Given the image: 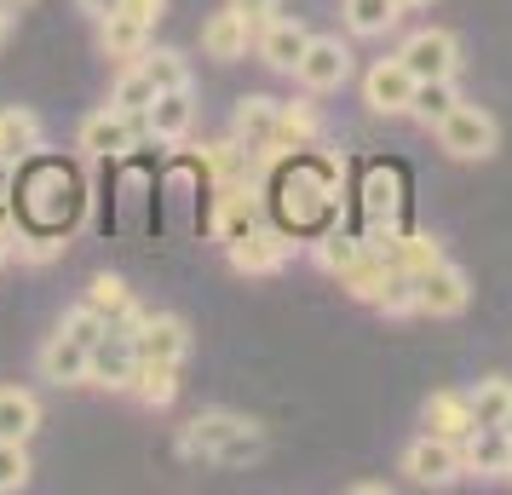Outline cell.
I'll return each mask as SVG.
<instances>
[{"mask_svg":"<svg viewBox=\"0 0 512 495\" xmlns=\"http://www.w3.org/2000/svg\"><path fill=\"white\" fill-rule=\"evenodd\" d=\"M271 196H277L282 231L317 236L328 219H334V202H340V167L317 162V156H305V150H294V162H282Z\"/></svg>","mask_w":512,"mask_h":495,"instance_id":"obj_1","label":"cell"},{"mask_svg":"<svg viewBox=\"0 0 512 495\" xmlns=\"http://www.w3.org/2000/svg\"><path fill=\"white\" fill-rule=\"evenodd\" d=\"M179 455L208 467H254L265 455V426L231 409H202L196 421L179 426Z\"/></svg>","mask_w":512,"mask_h":495,"instance_id":"obj_2","label":"cell"},{"mask_svg":"<svg viewBox=\"0 0 512 495\" xmlns=\"http://www.w3.org/2000/svg\"><path fill=\"white\" fill-rule=\"evenodd\" d=\"M438 144H443V156H455V162H489L495 144H501V127L478 104H455L438 121Z\"/></svg>","mask_w":512,"mask_h":495,"instance_id":"obj_3","label":"cell"},{"mask_svg":"<svg viewBox=\"0 0 512 495\" xmlns=\"http://www.w3.org/2000/svg\"><path fill=\"white\" fill-rule=\"evenodd\" d=\"M144 139V116L133 110H116V104H104L93 116L81 121V150L98 156V162H121V156H133Z\"/></svg>","mask_w":512,"mask_h":495,"instance_id":"obj_4","label":"cell"},{"mask_svg":"<svg viewBox=\"0 0 512 495\" xmlns=\"http://www.w3.org/2000/svg\"><path fill=\"white\" fill-rule=\"evenodd\" d=\"M288 254H294V231H282V225H254L236 242H225V260L242 277H271V271L288 265Z\"/></svg>","mask_w":512,"mask_h":495,"instance_id":"obj_5","label":"cell"},{"mask_svg":"<svg viewBox=\"0 0 512 495\" xmlns=\"http://www.w3.org/2000/svg\"><path fill=\"white\" fill-rule=\"evenodd\" d=\"M294 81H300L305 93H340L351 81V47L340 35H311L300 64H294Z\"/></svg>","mask_w":512,"mask_h":495,"instance_id":"obj_6","label":"cell"},{"mask_svg":"<svg viewBox=\"0 0 512 495\" xmlns=\"http://www.w3.org/2000/svg\"><path fill=\"white\" fill-rule=\"evenodd\" d=\"M403 472L415 478L420 490H449V484H461L466 467H461V444H449V438H432V432H420L415 444L403 449Z\"/></svg>","mask_w":512,"mask_h":495,"instance_id":"obj_7","label":"cell"},{"mask_svg":"<svg viewBox=\"0 0 512 495\" xmlns=\"http://www.w3.org/2000/svg\"><path fill=\"white\" fill-rule=\"evenodd\" d=\"M133 369H139V346H133V334H127V329L110 323V329L87 346V386L127 392V386H133Z\"/></svg>","mask_w":512,"mask_h":495,"instance_id":"obj_8","label":"cell"},{"mask_svg":"<svg viewBox=\"0 0 512 495\" xmlns=\"http://www.w3.org/2000/svg\"><path fill=\"white\" fill-rule=\"evenodd\" d=\"M397 58H403V70L415 75V81H449V75L461 70V41L449 29H415L397 47Z\"/></svg>","mask_w":512,"mask_h":495,"instance_id":"obj_9","label":"cell"},{"mask_svg":"<svg viewBox=\"0 0 512 495\" xmlns=\"http://www.w3.org/2000/svg\"><path fill=\"white\" fill-rule=\"evenodd\" d=\"M363 219H369V242L403 231V173L397 167H369V179H363Z\"/></svg>","mask_w":512,"mask_h":495,"instance_id":"obj_10","label":"cell"},{"mask_svg":"<svg viewBox=\"0 0 512 495\" xmlns=\"http://www.w3.org/2000/svg\"><path fill=\"white\" fill-rule=\"evenodd\" d=\"M133 346H139V363H173L179 369L190 357V323L173 317V311H144Z\"/></svg>","mask_w":512,"mask_h":495,"instance_id":"obj_11","label":"cell"},{"mask_svg":"<svg viewBox=\"0 0 512 495\" xmlns=\"http://www.w3.org/2000/svg\"><path fill=\"white\" fill-rule=\"evenodd\" d=\"M415 288H420V317H461L466 300H472V283L455 260H438L432 271H420Z\"/></svg>","mask_w":512,"mask_h":495,"instance_id":"obj_12","label":"cell"},{"mask_svg":"<svg viewBox=\"0 0 512 495\" xmlns=\"http://www.w3.org/2000/svg\"><path fill=\"white\" fill-rule=\"evenodd\" d=\"M409 98H415V75L403 70V58H380L363 75V104L374 116H409Z\"/></svg>","mask_w":512,"mask_h":495,"instance_id":"obj_13","label":"cell"},{"mask_svg":"<svg viewBox=\"0 0 512 495\" xmlns=\"http://www.w3.org/2000/svg\"><path fill=\"white\" fill-rule=\"evenodd\" d=\"M196 127V98L190 87H167L144 104V133L156 144H185V133Z\"/></svg>","mask_w":512,"mask_h":495,"instance_id":"obj_14","label":"cell"},{"mask_svg":"<svg viewBox=\"0 0 512 495\" xmlns=\"http://www.w3.org/2000/svg\"><path fill=\"white\" fill-rule=\"evenodd\" d=\"M277 98L265 93H248L236 98V116H231V139L242 144V150H254V156H271V144H277Z\"/></svg>","mask_w":512,"mask_h":495,"instance_id":"obj_15","label":"cell"},{"mask_svg":"<svg viewBox=\"0 0 512 495\" xmlns=\"http://www.w3.org/2000/svg\"><path fill=\"white\" fill-rule=\"evenodd\" d=\"M305 41H311V29L300 24V18H271V24L254 35V52L271 64L277 75H294V64H300V52H305Z\"/></svg>","mask_w":512,"mask_h":495,"instance_id":"obj_16","label":"cell"},{"mask_svg":"<svg viewBox=\"0 0 512 495\" xmlns=\"http://www.w3.org/2000/svg\"><path fill=\"white\" fill-rule=\"evenodd\" d=\"M374 248H380V260L392 265V271H409V277H420V271H432L438 260H449L443 242L426 231H392V236H380Z\"/></svg>","mask_w":512,"mask_h":495,"instance_id":"obj_17","label":"cell"},{"mask_svg":"<svg viewBox=\"0 0 512 495\" xmlns=\"http://www.w3.org/2000/svg\"><path fill=\"white\" fill-rule=\"evenodd\" d=\"M248 47H254V29L231 6H219L202 24V58H213V64H236V58H248Z\"/></svg>","mask_w":512,"mask_h":495,"instance_id":"obj_18","label":"cell"},{"mask_svg":"<svg viewBox=\"0 0 512 495\" xmlns=\"http://www.w3.org/2000/svg\"><path fill=\"white\" fill-rule=\"evenodd\" d=\"M507 455H512V438L501 426H472L461 438V467L478 472V478H501L507 472Z\"/></svg>","mask_w":512,"mask_h":495,"instance_id":"obj_19","label":"cell"},{"mask_svg":"<svg viewBox=\"0 0 512 495\" xmlns=\"http://www.w3.org/2000/svg\"><path fill=\"white\" fill-rule=\"evenodd\" d=\"M323 139V116H317V104H282L277 110V144H271V156H294V150H311V144Z\"/></svg>","mask_w":512,"mask_h":495,"instance_id":"obj_20","label":"cell"},{"mask_svg":"<svg viewBox=\"0 0 512 495\" xmlns=\"http://www.w3.org/2000/svg\"><path fill=\"white\" fill-rule=\"evenodd\" d=\"M35 363H41V380H52V386H87V346H81V340H70L64 329L41 346V357H35Z\"/></svg>","mask_w":512,"mask_h":495,"instance_id":"obj_21","label":"cell"},{"mask_svg":"<svg viewBox=\"0 0 512 495\" xmlns=\"http://www.w3.org/2000/svg\"><path fill=\"white\" fill-rule=\"evenodd\" d=\"M420 421H426V432L432 438H449V444H461L466 432H472V403H466V392H432V398L420 403Z\"/></svg>","mask_w":512,"mask_h":495,"instance_id":"obj_22","label":"cell"},{"mask_svg":"<svg viewBox=\"0 0 512 495\" xmlns=\"http://www.w3.org/2000/svg\"><path fill=\"white\" fill-rule=\"evenodd\" d=\"M254 225H259V202H254V190L242 185V179L219 185V208H213V236H219V242H236V236L254 231Z\"/></svg>","mask_w":512,"mask_h":495,"instance_id":"obj_23","label":"cell"},{"mask_svg":"<svg viewBox=\"0 0 512 495\" xmlns=\"http://www.w3.org/2000/svg\"><path fill=\"white\" fill-rule=\"evenodd\" d=\"M150 47V24H139L133 12H110L98 24V52L116 58V64H139V52Z\"/></svg>","mask_w":512,"mask_h":495,"instance_id":"obj_24","label":"cell"},{"mask_svg":"<svg viewBox=\"0 0 512 495\" xmlns=\"http://www.w3.org/2000/svg\"><path fill=\"white\" fill-rule=\"evenodd\" d=\"M41 156V116L35 110H0V162H35Z\"/></svg>","mask_w":512,"mask_h":495,"instance_id":"obj_25","label":"cell"},{"mask_svg":"<svg viewBox=\"0 0 512 495\" xmlns=\"http://www.w3.org/2000/svg\"><path fill=\"white\" fill-rule=\"evenodd\" d=\"M35 426H41V398L24 392V386H0V438L29 444V438H35Z\"/></svg>","mask_w":512,"mask_h":495,"instance_id":"obj_26","label":"cell"},{"mask_svg":"<svg viewBox=\"0 0 512 495\" xmlns=\"http://www.w3.org/2000/svg\"><path fill=\"white\" fill-rule=\"evenodd\" d=\"M363 248H369V236H351V231H317V242H311V260L323 265L328 277H340V271H351V265L363 260Z\"/></svg>","mask_w":512,"mask_h":495,"instance_id":"obj_27","label":"cell"},{"mask_svg":"<svg viewBox=\"0 0 512 495\" xmlns=\"http://www.w3.org/2000/svg\"><path fill=\"white\" fill-rule=\"evenodd\" d=\"M127 392H133L144 409H167V403L179 398V369H173V363H139Z\"/></svg>","mask_w":512,"mask_h":495,"instance_id":"obj_28","label":"cell"},{"mask_svg":"<svg viewBox=\"0 0 512 495\" xmlns=\"http://www.w3.org/2000/svg\"><path fill=\"white\" fill-rule=\"evenodd\" d=\"M461 104V93H455V75L449 81H415V98H409V116L426 121V127H438L449 110Z\"/></svg>","mask_w":512,"mask_h":495,"instance_id":"obj_29","label":"cell"},{"mask_svg":"<svg viewBox=\"0 0 512 495\" xmlns=\"http://www.w3.org/2000/svg\"><path fill=\"white\" fill-rule=\"evenodd\" d=\"M139 70L150 75V87H156V93H167V87H190L185 52H173V47H144L139 52Z\"/></svg>","mask_w":512,"mask_h":495,"instance_id":"obj_30","label":"cell"},{"mask_svg":"<svg viewBox=\"0 0 512 495\" xmlns=\"http://www.w3.org/2000/svg\"><path fill=\"white\" fill-rule=\"evenodd\" d=\"M466 403H472V421H478V426H501V415L512 409V380L507 375L478 380V386L466 392Z\"/></svg>","mask_w":512,"mask_h":495,"instance_id":"obj_31","label":"cell"},{"mask_svg":"<svg viewBox=\"0 0 512 495\" xmlns=\"http://www.w3.org/2000/svg\"><path fill=\"white\" fill-rule=\"evenodd\" d=\"M397 18H403V12H397V0H346V29H351V35H363V41L386 35Z\"/></svg>","mask_w":512,"mask_h":495,"instance_id":"obj_32","label":"cell"},{"mask_svg":"<svg viewBox=\"0 0 512 495\" xmlns=\"http://www.w3.org/2000/svg\"><path fill=\"white\" fill-rule=\"evenodd\" d=\"M87 306H93L104 323H116V317H127V311H133V288L121 283L116 271H98L93 283H87Z\"/></svg>","mask_w":512,"mask_h":495,"instance_id":"obj_33","label":"cell"},{"mask_svg":"<svg viewBox=\"0 0 512 495\" xmlns=\"http://www.w3.org/2000/svg\"><path fill=\"white\" fill-rule=\"evenodd\" d=\"M374 311H380V317H415V311H420L415 277H409V271H392V277H386V288L374 294Z\"/></svg>","mask_w":512,"mask_h":495,"instance_id":"obj_34","label":"cell"},{"mask_svg":"<svg viewBox=\"0 0 512 495\" xmlns=\"http://www.w3.org/2000/svg\"><path fill=\"white\" fill-rule=\"evenodd\" d=\"M150 98H156V87H150V75H144L139 64H121L110 104H116V110H133V116H144V104H150Z\"/></svg>","mask_w":512,"mask_h":495,"instance_id":"obj_35","label":"cell"},{"mask_svg":"<svg viewBox=\"0 0 512 495\" xmlns=\"http://www.w3.org/2000/svg\"><path fill=\"white\" fill-rule=\"evenodd\" d=\"M29 449L24 444H12V438H0V495H18L29 490Z\"/></svg>","mask_w":512,"mask_h":495,"instance_id":"obj_36","label":"cell"},{"mask_svg":"<svg viewBox=\"0 0 512 495\" xmlns=\"http://www.w3.org/2000/svg\"><path fill=\"white\" fill-rule=\"evenodd\" d=\"M58 329L70 334V340H81V346H93V340H98L104 329H110V323H104V317H98V311L87 306V300H81V306H70L64 317H58Z\"/></svg>","mask_w":512,"mask_h":495,"instance_id":"obj_37","label":"cell"},{"mask_svg":"<svg viewBox=\"0 0 512 495\" xmlns=\"http://www.w3.org/2000/svg\"><path fill=\"white\" fill-rule=\"evenodd\" d=\"M225 6H231V12H242V24L254 29V35H259L265 24H271L277 12H282V0H225Z\"/></svg>","mask_w":512,"mask_h":495,"instance_id":"obj_38","label":"cell"},{"mask_svg":"<svg viewBox=\"0 0 512 495\" xmlns=\"http://www.w3.org/2000/svg\"><path fill=\"white\" fill-rule=\"evenodd\" d=\"M58 248H64V242H58V236H24V242H18V254H24V260H52V254H58Z\"/></svg>","mask_w":512,"mask_h":495,"instance_id":"obj_39","label":"cell"},{"mask_svg":"<svg viewBox=\"0 0 512 495\" xmlns=\"http://www.w3.org/2000/svg\"><path fill=\"white\" fill-rule=\"evenodd\" d=\"M162 6H167V0H121V12H133V18L150 24V29H156V18H162Z\"/></svg>","mask_w":512,"mask_h":495,"instance_id":"obj_40","label":"cell"},{"mask_svg":"<svg viewBox=\"0 0 512 495\" xmlns=\"http://www.w3.org/2000/svg\"><path fill=\"white\" fill-rule=\"evenodd\" d=\"M75 12H87L93 24H104L110 12H121V0H75Z\"/></svg>","mask_w":512,"mask_h":495,"instance_id":"obj_41","label":"cell"},{"mask_svg":"<svg viewBox=\"0 0 512 495\" xmlns=\"http://www.w3.org/2000/svg\"><path fill=\"white\" fill-rule=\"evenodd\" d=\"M420 6H432V0H397V12H420Z\"/></svg>","mask_w":512,"mask_h":495,"instance_id":"obj_42","label":"cell"},{"mask_svg":"<svg viewBox=\"0 0 512 495\" xmlns=\"http://www.w3.org/2000/svg\"><path fill=\"white\" fill-rule=\"evenodd\" d=\"M6 254H12V231H0V265H6Z\"/></svg>","mask_w":512,"mask_h":495,"instance_id":"obj_43","label":"cell"},{"mask_svg":"<svg viewBox=\"0 0 512 495\" xmlns=\"http://www.w3.org/2000/svg\"><path fill=\"white\" fill-rule=\"evenodd\" d=\"M0 6H6V12H24V6H35V0H0Z\"/></svg>","mask_w":512,"mask_h":495,"instance_id":"obj_44","label":"cell"},{"mask_svg":"<svg viewBox=\"0 0 512 495\" xmlns=\"http://www.w3.org/2000/svg\"><path fill=\"white\" fill-rule=\"evenodd\" d=\"M6 29H12V12H6V6H0V41H6Z\"/></svg>","mask_w":512,"mask_h":495,"instance_id":"obj_45","label":"cell"},{"mask_svg":"<svg viewBox=\"0 0 512 495\" xmlns=\"http://www.w3.org/2000/svg\"><path fill=\"white\" fill-rule=\"evenodd\" d=\"M501 432H507V438H512V409H507V415H501Z\"/></svg>","mask_w":512,"mask_h":495,"instance_id":"obj_46","label":"cell"},{"mask_svg":"<svg viewBox=\"0 0 512 495\" xmlns=\"http://www.w3.org/2000/svg\"><path fill=\"white\" fill-rule=\"evenodd\" d=\"M501 478H512V455H507V472H501Z\"/></svg>","mask_w":512,"mask_h":495,"instance_id":"obj_47","label":"cell"}]
</instances>
